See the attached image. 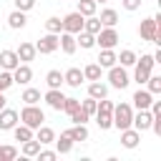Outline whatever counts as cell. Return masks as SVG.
I'll return each instance as SVG.
<instances>
[{"instance_id":"d4e9b609","label":"cell","mask_w":161,"mask_h":161,"mask_svg":"<svg viewBox=\"0 0 161 161\" xmlns=\"http://www.w3.org/2000/svg\"><path fill=\"white\" fill-rule=\"evenodd\" d=\"M38 141H40V146L53 143V141H55V131H53L50 126H38Z\"/></svg>"},{"instance_id":"8fae6325","label":"cell","mask_w":161,"mask_h":161,"mask_svg":"<svg viewBox=\"0 0 161 161\" xmlns=\"http://www.w3.org/2000/svg\"><path fill=\"white\" fill-rule=\"evenodd\" d=\"M58 48H60L65 55H73V53H75V48H78V43H75V35H73V33H65V30H60V33H58Z\"/></svg>"},{"instance_id":"30bf717a","label":"cell","mask_w":161,"mask_h":161,"mask_svg":"<svg viewBox=\"0 0 161 161\" xmlns=\"http://www.w3.org/2000/svg\"><path fill=\"white\" fill-rule=\"evenodd\" d=\"M151 118H153V116H151V111H148V108H141L138 113H133L131 126H133L138 133H143V131H148V128H151Z\"/></svg>"},{"instance_id":"44dd1931","label":"cell","mask_w":161,"mask_h":161,"mask_svg":"<svg viewBox=\"0 0 161 161\" xmlns=\"http://www.w3.org/2000/svg\"><path fill=\"white\" fill-rule=\"evenodd\" d=\"M88 96L96 98V101H101V98L108 96V86L101 83V80H91V86H88Z\"/></svg>"},{"instance_id":"f1b7e54d","label":"cell","mask_w":161,"mask_h":161,"mask_svg":"<svg viewBox=\"0 0 161 161\" xmlns=\"http://www.w3.org/2000/svg\"><path fill=\"white\" fill-rule=\"evenodd\" d=\"M13 133H15V141H20V143L28 141V138H33V128L25 126V123L23 126H13Z\"/></svg>"},{"instance_id":"1f68e13d","label":"cell","mask_w":161,"mask_h":161,"mask_svg":"<svg viewBox=\"0 0 161 161\" xmlns=\"http://www.w3.org/2000/svg\"><path fill=\"white\" fill-rule=\"evenodd\" d=\"M68 131H70L73 141H88V128H86V123H75V126L68 128Z\"/></svg>"},{"instance_id":"4dcf8cb0","label":"cell","mask_w":161,"mask_h":161,"mask_svg":"<svg viewBox=\"0 0 161 161\" xmlns=\"http://www.w3.org/2000/svg\"><path fill=\"white\" fill-rule=\"evenodd\" d=\"M45 83H48V88H60L63 86V73L60 70H48Z\"/></svg>"},{"instance_id":"ffe728a7","label":"cell","mask_w":161,"mask_h":161,"mask_svg":"<svg viewBox=\"0 0 161 161\" xmlns=\"http://www.w3.org/2000/svg\"><path fill=\"white\" fill-rule=\"evenodd\" d=\"M70 148H73V136H70V131H63L60 138H55V151L58 153H70Z\"/></svg>"},{"instance_id":"d6986e66","label":"cell","mask_w":161,"mask_h":161,"mask_svg":"<svg viewBox=\"0 0 161 161\" xmlns=\"http://www.w3.org/2000/svg\"><path fill=\"white\" fill-rule=\"evenodd\" d=\"M15 53H18V58H20L23 63H30V60H35V55H38V50H35V45H33V43H20Z\"/></svg>"},{"instance_id":"3957f363","label":"cell","mask_w":161,"mask_h":161,"mask_svg":"<svg viewBox=\"0 0 161 161\" xmlns=\"http://www.w3.org/2000/svg\"><path fill=\"white\" fill-rule=\"evenodd\" d=\"M93 116H96V123H98L103 131L111 128V126H113V118H111V116H113V101L101 98L98 106H96V113H93Z\"/></svg>"},{"instance_id":"f546056e","label":"cell","mask_w":161,"mask_h":161,"mask_svg":"<svg viewBox=\"0 0 161 161\" xmlns=\"http://www.w3.org/2000/svg\"><path fill=\"white\" fill-rule=\"evenodd\" d=\"M38 151H40V141L38 138L23 141V156H38Z\"/></svg>"},{"instance_id":"b9f144b4","label":"cell","mask_w":161,"mask_h":161,"mask_svg":"<svg viewBox=\"0 0 161 161\" xmlns=\"http://www.w3.org/2000/svg\"><path fill=\"white\" fill-rule=\"evenodd\" d=\"M78 106H80V101H78V98H65V103H63V111L70 116V113H73Z\"/></svg>"},{"instance_id":"e0dca14e","label":"cell","mask_w":161,"mask_h":161,"mask_svg":"<svg viewBox=\"0 0 161 161\" xmlns=\"http://www.w3.org/2000/svg\"><path fill=\"white\" fill-rule=\"evenodd\" d=\"M83 80H86V78H83V70H80V68H68V70L63 73V83H68L70 88H80Z\"/></svg>"},{"instance_id":"ba28073f","label":"cell","mask_w":161,"mask_h":161,"mask_svg":"<svg viewBox=\"0 0 161 161\" xmlns=\"http://www.w3.org/2000/svg\"><path fill=\"white\" fill-rule=\"evenodd\" d=\"M35 50L43 53V55L55 53V50H58V33H48V35H43V38L35 43Z\"/></svg>"},{"instance_id":"f35d334b","label":"cell","mask_w":161,"mask_h":161,"mask_svg":"<svg viewBox=\"0 0 161 161\" xmlns=\"http://www.w3.org/2000/svg\"><path fill=\"white\" fill-rule=\"evenodd\" d=\"M13 86V73L10 70H0V93H5Z\"/></svg>"},{"instance_id":"2e32d148","label":"cell","mask_w":161,"mask_h":161,"mask_svg":"<svg viewBox=\"0 0 161 161\" xmlns=\"http://www.w3.org/2000/svg\"><path fill=\"white\" fill-rule=\"evenodd\" d=\"M18 63H20V58L15 50H0V68L3 70H13V68H18Z\"/></svg>"},{"instance_id":"5b68a950","label":"cell","mask_w":161,"mask_h":161,"mask_svg":"<svg viewBox=\"0 0 161 161\" xmlns=\"http://www.w3.org/2000/svg\"><path fill=\"white\" fill-rule=\"evenodd\" d=\"M136 70H133V80L138 83V86H143L146 83V78L151 75V70H153V65H156V60H153V55H141V58H136Z\"/></svg>"},{"instance_id":"7c38bea8","label":"cell","mask_w":161,"mask_h":161,"mask_svg":"<svg viewBox=\"0 0 161 161\" xmlns=\"http://www.w3.org/2000/svg\"><path fill=\"white\" fill-rule=\"evenodd\" d=\"M10 73H13V83L28 86V83L33 80V70H30V65H28V63H18V68H13Z\"/></svg>"},{"instance_id":"4316f807","label":"cell","mask_w":161,"mask_h":161,"mask_svg":"<svg viewBox=\"0 0 161 161\" xmlns=\"http://www.w3.org/2000/svg\"><path fill=\"white\" fill-rule=\"evenodd\" d=\"M101 73H103V68L98 63H88L83 68V78H88V80H101Z\"/></svg>"},{"instance_id":"7402d4cb","label":"cell","mask_w":161,"mask_h":161,"mask_svg":"<svg viewBox=\"0 0 161 161\" xmlns=\"http://www.w3.org/2000/svg\"><path fill=\"white\" fill-rule=\"evenodd\" d=\"M25 23H28V18H25V13H23V10H13V13L8 15V25H10L13 30L25 28Z\"/></svg>"},{"instance_id":"8d00e7d4","label":"cell","mask_w":161,"mask_h":161,"mask_svg":"<svg viewBox=\"0 0 161 161\" xmlns=\"http://www.w3.org/2000/svg\"><path fill=\"white\" fill-rule=\"evenodd\" d=\"M45 30L48 33H60L63 30V20L60 18H48L45 20Z\"/></svg>"},{"instance_id":"5bb4252c","label":"cell","mask_w":161,"mask_h":161,"mask_svg":"<svg viewBox=\"0 0 161 161\" xmlns=\"http://www.w3.org/2000/svg\"><path fill=\"white\" fill-rule=\"evenodd\" d=\"M45 103L53 108V111H63V103H65V96L60 93V88H50L45 93Z\"/></svg>"},{"instance_id":"cb8c5ba5","label":"cell","mask_w":161,"mask_h":161,"mask_svg":"<svg viewBox=\"0 0 161 161\" xmlns=\"http://www.w3.org/2000/svg\"><path fill=\"white\" fill-rule=\"evenodd\" d=\"M101 25H108V28H116V23H118V13L113 10V8H106V10H101Z\"/></svg>"},{"instance_id":"7a4b0ae2","label":"cell","mask_w":161,"mask_h":161,"mask_svg":"<svg viewBox=\"0 0 161 161\" xmlns=\"http://www.w3.org/2000/svg\"><path fill=\"white\" fill-rule=\"evenodd\" d=\"M18 118H20L25 126H30V128H38V126H43V121H45V113L38 108V103H25V106H23V111L18 113Z\"/></svg>"},{"instance_id":"d6a6232c","label":"cell","mask_w":161,"mask_h":161,"mask_svg":"<svg viewBox=\"0 0 161 161\" xmlns=\"http://www.w3.org/2000/svg\"><path fill=\"white\" fill-rule=\"evenodd\" d=\"M101 28H103V25H101V20H98V18H93V15L83 20V30H86V33H93V35H96Z\"/></svg>"},{"instance_id":"4fadbf2b","label":"cell","mask_w":161,"mask_h":161,"mask_svg":"<svg viewBox=\"0 0 161 161\" xmlns=\"http://www.w3.org/2000/svg\"><path fill=\"white\" fill-rule=\"evenodd\" d=\"M18 111L13 108H3L0 111V131H13V126H18Z\"/></svg>"},{"instance_id":"ab89813d","label":"cell","mask_w":161,"mask_h":161,"mask_svg":"<svg viewBox=\"0 0 161 161\" xmlns=\"http://www.w3.org/2000/svg\"><path fill=\"white\" fill-rule=\"evenodd\" d=\"M96 106H98V101H96V98H91V96H88V98L80 103V108H83L88 116H93V113H96Z\"/></svg>"},{"instance_id":"bcb514c9","label":"cell","mask_w":161,"mask_h":161,"mask_svg":"<svg viewBox=\"0 0 161 161\" xmlns=\"http://www.w3.org/2000/svg\"><path fill=\"white\" fill-rule=\"evenodd\" d=\"M3 108H5V96L0 93V111H3Z\"/></svg>"},{"instance_id":"6da1fadb","label":"cell","mask_w":161,"mask_h":161,"mask_svg":"<svg viewBox=\"0 0 161 161\" xmlns=\"http://www.w3.org/2000/svg\"><path fill=\"white\" fill-rule=\"evenodd\" d=\"M138 35H141V40H146V43H161V15H153V18H146V20H141V25H138Z\"/></svg>"},{"instance_id":"ac0fdd59","label":"cell","mask_w":161,"mask_h":161,"mask_svg":"<svg viewBox=\"0 0 161 161\" xmlns=\"http://www.w3.org/2000/svg\"><path fill=\"white\" fill-rule=\"evenodd\" d=\"M131 101H133V106L141 111V108H148V106H151V101H153V93H148L146 88H138V91L133 93V98H131Z\"/></svg>"},{"instance_id":"603a6c76","label":"cell","mask_w":161,"mask_h":161,"mask_svg":"<svg viewBox=\"0 0 161 161\" xmlns=\"http://www.w3.org/2000/svg\"><path fill=\"white\" fill-rule=\"evenodd\" d=\"M98 65H101V68H111V65H116V53H113V48H101Z\"/></svg>"},{"instance_id":"8992f818","label":"cell","mask_w":161,"mask_h":161,"mask_svg":"<svg viewBox=\"0 0 161 161\" xmlns=\"http://www.w3.org/2000/svg\"><path fill=\"white\" fill-rule=\"evenodd\" d=\"M108 80H111V86L118 88V91H123V88L131 83V78H128V73H126L123 65H111V68H108Z\"/></svg>"},{"instance_id":"9a60e30c","label":"cell","mask_w":161,"mask_h":161,"mask_svg":"<svg viewBox=\"0 0 161 161\" xmlns=\"http://www.w3.org/2000/svg\"><path fill=\"white\" fill-rule=\"evenodd\" d=\"M138 141H141V133H138L133 126H128V128H123V131H121V143H123L126 148H136V146H138Z\"/></svg>"},{"instance_id":"836d02e7","label":"cell","mask_w":161,"mask_h":161,"mask_svg":"<svg viewBox=\"0 0 161 161\" xmlns=\"http://www.w3.org/2000/svg\"><path fill=\"white\" fill-rule=\"evenodd\" d=\"M116 60H121V65H123V68H128V65H133V63H136V53L126 48V50H121V55H116Z\"/></svg>"},{"instance_id":"277c9868","label":"cell","mask_w":161,"mask_h":161,"mask_svg":"<svg viewBox=\"0 0 161 161\" xmlns=\"http://www.w3.org/2000/svg\"><path fill=\"white\" fill-rule=\"evenodd\" d=\"M113 126L118 128V131H123V128H128L131 126V121H133V108H131V103H113Z\"/></svg>"},{"instance_id":"484cf974","label":"cell","mask_w":161,"mask_h":161,"mask_svg":"<svg viewBox=\"0 0 161 161\" xmlns=\"http://www.w3.org/2000/svg\"><path fill=\"white\" fill-rule=\"evenodd\" d=\"M96 8H98V3H96V0H78V13H80L83 18L96 15Z\"/></svg>"},{"instance_id":"83f0119b","label":"cell","mask_w":161,"mask_h":161,"mask_svg":"<svg viewBox=\"0 0 161 161\" xmlns=\"http://www.w3.org/2000/svg\"><path fill=\"white\" fill-rule=\"evenodd\" d=\"M78 38H75V43L80 45V48H93L96 45V35L93 33H86V30H80V33H75Z\"/></svg>"},{"instance_id":"7bdbcfd3","label":"cell","mask_w":161,"mask_h":161,"mask_svg":"<svg viewBox=\"0 0 161 161\" xmlns=\"http://www.w3.org/2000/svg\"><path fill=\"white\" fill-rule=\"evenodd\" d=\"M33 5H35V0H15V10H23V13H28Z\"/></svg>"},{"instance_id":"7dc6e473","label":"cell","mask_w":161,"mask_h":161,"mask_svg":"<svg viewBox=\"0 0 161 161\" xmlns=\"http://www.w3.org/2000/svg\"><path fill=\"white\" fill-rule=\"evenodd\" d=\"M96 3H108V0H96Z\"/></svg>"},{"instance_id":"d590c367","label":"cell","mask_w":161,"mask_h":161,"mask_svg":"<svg viewBox=\"0 0 161 161\" xmlns=\"http://www.w3.org/2000/svg\"><path fill=\"white\" fill-rule=\"evenodd\" d=\"M146 86H148V88H146L148 93H161V75H153V73H151V75L146 78Z\"/></svg>"},{"instance_id":"74e56055","label":"cell","mask_w":161,"mask_h":161,"mask_svg":"<svg viewBox=\"0 0 161 161\" xmlns=\"http://www.w3.org/2000/svg\"><path fill=\"white\" fill-rule=\"evenodd\" d=\"M15 156H18L15 146H0V161H13Z\"/></svg>"},{"instance_id":"f6af8a7d","label":"cell","mask_w":161,"mask_h":161,"mask_svg":"<svg viewBox=\"0 0 161 161\" xmlns=\"http://www.w3.org/2000/svg\"><path fill=\"white\" fill-rule=\"evenodd\" d=\"M123 8L133 13V10H138V8H141V0H123Z\"/></svg>"},{"instance_id":"9c48e42d","label":"cell","mask_w":161,"mask_h":161,"mask_svg":"<svg viewBox=\"0 0 161 161\" xmlns=\"http://www.w3.org/2000/svg\"><path fill=\"white\" fill-rule=\"evenodd\" d=\"M83 20H86V18H83L78 10H75V13H68V15L63 18V30L75 35V33H80V30H83Z\"/></svg>"},{"instance_id":"e575fe53","label":"cell","mask_w":161,"mask_h":161,"mask_svg":"<svg viewBox=\"0 0 161 161\" xmlns=\"http://www.w3.org/2000/svg\"><path fill=\"white\" fill-rule=\"evenodd\" d=\"M20 101H23V103H38V101H40V91H38V88H25L23 96H20Z\"/></svg>"},{"instance_id":"52a82bcc","label":"cell","mask_w":161,"mask_h":161,"mask_svg":"<svg viewBox=\"0 0 161 161\" xmlns=\"http://www.w3.org/2000/svg\"><path fill=\"white\" fill-rule=\"evenodd\" d=\"M96 43H98L101 48H116V45H118V33H116V28L103 25V28L96 33Z\"/></svg>"},{"instance_id":"ee69618b","label":"cell","mask_w":161,"mask_h":161,"mask_svg":"<svg viewBox=\"0 0 161 161\" xmlns=\"http://www.w3.org/2000/svg\"><path fill=\"white\" fill-rule=\"evenodd\" d=\"M58 156V151H38V158L40 161H53Z\"/></svg>"},{"instance_id":"60d3db41","label":"cell","mask_w":161,"mask_h":161,"mask_svg":"<svg viewBox=\"0 0 161 161\" xmlns=\"http://www.w3.org/2000/svg\"><path fill=\"white\" fill-rule=\"evenodd\" d=\"M70 121H73V123H86V121H88V113H86V111L78 106V108L70 113Z\"/></svg>"}]
</instances>
